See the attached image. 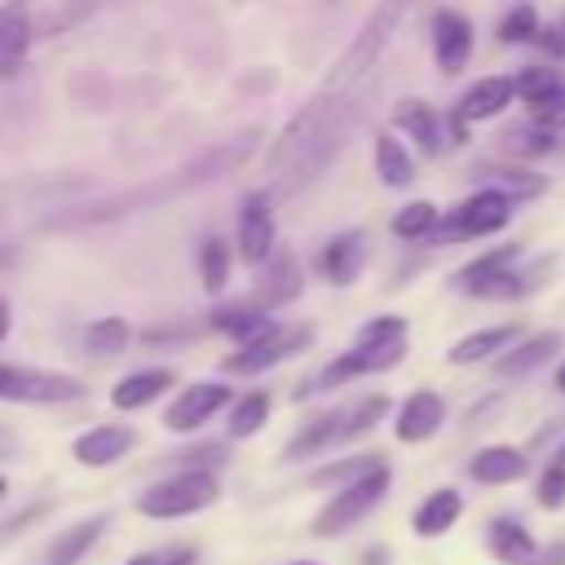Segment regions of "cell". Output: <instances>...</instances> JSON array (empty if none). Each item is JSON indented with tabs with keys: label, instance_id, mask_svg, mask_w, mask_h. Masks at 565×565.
<instances>
[{
	"label": "cell",
	"instance_id": "obj_43",
	"mask_svg": "<svg viewBox=\"0 0 565 565\" xmlns=\"http://www.w3.org/2000/svg\"><path fill=\"white\" fill-rule=\"evenodd\" d=\"M124 565H159V552H137V556H128Z\"/></svg>",
	"mask_w": 565,
	"mask_h": 565
},
{
	"label": "cell",
	"instance_id": "obj_35",
	"mask_svg": "<svg viewBox=\"0 0 565 565\" xmlns=\"http://www.w3.org/2000/svg\"><path fill=\"white\" fill-rule=\"evenodd\" d=\"M503 146H508L512 154H547V150L556 146V132L530 119V124H516V128H508V132H503Z\"/></svg>",
	"mask_w": 565,
	"mask_h": 565
},
{
	"label": "cell",
	"instance_id": "obj_2",
	"mask_svg": "<svg viewBox=\"0 0 565 565\" xmlns=\"http://www.w3.org/2000/svg\"><path fill=\"white\" fill-rule=\"evenodd\" d=\"M221 499V477L212 468H181L172 477H159L150 490H141L137 512L150 521H177L212 508Z\"/></svg>",
	"mask_w": 565,
	"mask_h": 565
},
{
	"label": "cell",
	"instance_id": "obj_32",
	"mask_svg": "<svg viewBox=\"0 0 565 565\" xmlns=\"http://www.w3.org/2000/svg\"><path fill=\"white\" fill-rule=\"evenodd\" d=\"M384 415H388V397H384V393H371V397L353 402V406L344 411V433H340V441H353V437L371 433Z\"/></svg>",
	"mask_w": 565,
	"mask_h": 565
},
{
	"label": "cell",
	"instance_id": "obj_23",
	"mask_svg": "<svg viewBox=\"0 0 565 565\" xmlns=\"http://www.w3.org/2000/svg\"><path fill=\"white\" fill-rule=\"evenodd\" d=\"M318 269L331 278V282H353L358 278V269H362V234L358 230H344V234H335L327 247H322V256H318Z\"/></svg>",
	"mask_w": 565,
	"mask_h": 565
},
{
	"label": "cell",
	"instance_id": "obj_41",
	"mask_svg": "<svg viewBox=\"0 0 565 565\" xmlns=\"http://www.w3.org/2000/svg\"><path fill=\"white\" fill-rule=\"evenodd\" d=\"M534 44H539L543 53H552V57H561V53H565V40H561V31H543V26H539Z\"/></svg>",
	"mask_w": 565,
	"mask_h": 565
},
{
	"label": "cell",
	"instance_id": "obj_6",
	"mask_svg": "<svg viewBox=\"0 0 565 565\" xmlns=\"http://www.w3.org/2000/svg\"><path fill=\"white\" fill-rule=\"evenodd\" d=\"M0 397L53 406V402H75V397H84V384L71 380V375H57V371H31V366H4V362H0Z\"/></svg>",
	"mask_w": 565,
	"mask_h": 565
},
{
	"label": "cell",
	"instance_id": "obj_8",
	"mask_svg": "<svg viewBox=\"0 0 565 565\" xmlns=\"http://www.w3.org/2000/svg\"><path fill=\"white\" fill-rule=\"evenodd\" d=\"M305 340H309V331H305V327H296V331L274 327V331H265L260 340L238 344V353H230V358H225V371H230V375H260V371L278 366L282 358H291L296 349H305Z\"/></svg>",
	"mask_w": 565,
	"mask_h": 565
},
{
	"label": "cell",
	"instance_id": "obj_34",
	"mask_svg": "<svg viewBox=\"0 0 565 565\" xmlns=\"http://www.w3.org/2000/svg\"><path fill=\"white\" fill-rule=\"evenodd\" d=\"M565 84H561V75L552 71V66H525L521 75H516V97L525 102V106H539V102H547L552 93H561Z\"/></svg>",
	"mask_w": 565,
	"mask_h": 565
},
{
	"label": "cell",
	"instance_id": "obj_3",
	"mask_svg": "<svg viewBox=\"0 0 565 565\" xmlns=\"http://www.w3.org/2000/svg\"><path fill=\"white\" fill-rule=\"evenodd\" d=\"M388 486H393V472H388V463H375L371 472H362L358 481H349V486H340L331 499H327V508L313 516V534L318 539H335V534H344V530H353L358 521H366L375 508H380V499L388 494Z\"/></svg>",
	"mask_w": 565,
	"mask_h": 565
},
{
	"label": "cell",
	"instance_id": "obj_1",
	"mask_svg": "<svg viewBox=\"0 0 565 565\" xmlns=\"http://www.w3.org/2000/svg\"><path fill=\"white\" fill-rule=\"evenodd\" d=\"M402 13H406V0H380V4L371 9V18L362 22V31L353 35V44L335 57V66H331L322 93H340V97H349V88L380 62V53H384V44L393 40Z\"/></svg>",
	"mask_w": 565,
	"mask_h": 565
},
{
	"label": "cell",
	"instance_id": "obj_17",
	"mask_svg": "<svg viewBox=\"0 0 565 565\" xmlns=\"http://www.w3.org/2000/svg\"><path fill=\"white\" fill-rule=\"evenodd\" d=\"M172 384H177V375H172L168 366L132 371V375H124V380L110 388V406H115V411H141V406H150L154 397H163Z\"/></svg>",
	"mask_w": 565,
	"mask_h": 565
},
{
	"label": "cell",
	"instance_id": "obj_39",
	"mask_svg": "<svg viewBox=\"0 0 565 565\" xmlns=\"http://www.w3.org/2000/svg\"><path fill=\"white\" fill-rule=\"evenodd\" d=\"M530 119L556 132V128L565 124V88H561V93H552L547 102H539V106H530Z\"/></svg>",
	"mask_w": 565,
	"mask_h": 565
},
{
	"label": "cell",
	"instance_id": "obj_45",
	"mask_svg": "<svg viewBox=\"0 0 565 565\" xmlns=\"http://www.w3.org/2000/svg\"><path fill=\"white\" fill-rule=\"evenodd\" d=\"M556 388L565 393V362H561V371H556Z\"/></svg>",
	"mask_w": 565,
	"mask_h": 565
},
{
	"label": "cell",
	"instance_id": "obj_19",
	"mask_svg": "<svg viewBox=\"0 0 565 565\" xmlns=\"http://www.w3.org/2000/svg\"><path fill=\"white\" fill-rule=\"evenodd\" d=\"M486 547H490V556L503 561V565H530V561L539 556L534 534H530L521 521H512V516H494V521H490Z\"/></svg>",
	"mask_w": 565,
	"mask_h": 565
},
{
	"label": "cell",
	"instance_id": "obj_48",
	"mask_svg": "<svg viewBox=\"0 0 565 565\" xmlns=\"http://www.w3.org/2000/svg\"><path fill=\"white\" fill-rule=\"evenodd\" d=\"M291 565H318V561H291Z\"/></svg>",
	"mask_w": 565,
	"mask_h": 565
},
{
	"label": "cell",
	"instance_id": "obj_24",
	"mask_svg": "<svg viewBox=\"0 0 565 565\" xmlns=\"http://www.w3.org/2000/svg\"><path fill=\"white\" fill-rule=\"evenodd\" d=\"M512 340H516V327H512V322L486 327V331H472V335H463L459 344H450L446 362H450V366H472V362H486L490 353H503Z\"/></svg>",
	"mask_w": 565,
	"mask_h": 565
},
{
	"label": "cell",
	"instance_id": "obj_7",
	"mask_svg": "<svg viewBox=\"0 0 565 565\" xmlns=\"http://www.w3.org/2000/svg\"><path fill=\"white\" fill-rule=\"evenodd\" d=\"M230 384H221V380H199V384H185L181 393H177V402L163 411V428L168 433H194V428H203L216 411H225L230 406Z\"/></svg>",
	"mask_w": 565,
	"mask_h": 565
},
{
	"label": "cell",
	"instance_id": "obj_9",
	"mask_svg": "<svg viewBox=\"0 0 565 565\" xmlns=\"http://www.w3.org/2000/svg\"><path fill=\"white\" fill-rule=\"evenodd\" d=\"M433 57L441 75H459L472 57V22L459 9H437L433 13Z\"/></svg>",
	"mask_w": 565,
	"mask_h": 565
},
{
	"label": "cell",
	"instance_id": "obj_40",
	"mask_svg": "<svg viewBox=\"0 0 565 565\" xmlns=\"http://www.w3.org/2000/svg\"><path fill=\"white\" fill-rule=\"evenodd\" d=\"M499 190H508L512 199H521V194H539L543 181H539L534 172H503V177H499Z\"/></svg>",
	"mask_w": 565,
	"mask_h": 565
},
{
	"label": "cell",
	"instance_id": "obj_10",
	"mask_svg": "<svg viewBox=\"0 0 565 565\" xmlns=\"http://www.w3.org/2000/svg\"><path fill=\"white\" fill-rule=\"evenodd\" d=\"M238 256L247 265H265L274 256V207L265 194H247L238 212Z\"/></svg>",
	"mask_w": 565,
	"mask_h": 565
},
{
	"label": "cell",
	"instance_id": "obj_15",
	"mask_svg": "<svg viewBox=\"0 0 565 565\" xmlns=\"http://www.w3.org/2000/svg\"><path fill=\"white\" fill-rule=\"evenodd\" d=\"M530 472V459L525 450L516 446H481L472 459H468V477L481 481V486H512Z\"/></svg>",
	"mask_w": 565,
	"mask_h": 565
},
{
	"label": "cell",
	"instance_id": "obj_11",
	"mask_svg": "<svg viewBox=\"0 0 565 565\" xmlns=\"http://www.w3.org/2000/svg\"><path fill=\"white\" fill-rule=\"evenodd\" d=\"M441 424H446V402H441V393H433V388H415V393L397 406V424H393V433H397V441L415 446V441H428Z\"/></svg>",
	"mask_w": 565,
	"mask_h": 565
},
{
	"label": "cell",
	"instance_id": "obj_4",
	"mask_svg": "<svg viewBox=\"0 0 565 565\" xmlns=\"http://www.w3.org/2000/svg\"><path fill=\"white\" fill-rule=\"evenodd\" d=\"M512 203H516V199H512L508 190L486 185V190L468 194L455 212H446V216H441V225H437L433 234H437V238H486V234H494V230H503V225H508Z\"/></svg>",
	"mask_w": 565,
	"mask_h": 565
},
{
	"label": "cell",
	"instance_id": "obj_30",
	"mask_svg": "<svg viewBox=\"0 0 565 565\" xmlns=\"http://www.w3.org/2000/svg\"><path fill=\"white\" fill-rule=\"evenodd\" d=\"M128 335H132V331H128L124 318H97V322L84 331V349L97 353V358H115V353H124Z\"/></svg>",
	"mask_w": 565,
	"mask_h": 565
},
{
	"label": "cell",
	"instance_id": "obj_22",
	"mask_svg": "<svg viewBox=\"0 0 565 565\" xmlns=\"http://www.w3.org/2000/svg\"><path fill=\"white\" fill-rule=\"evenodd\" d=\"M344 411H349V406H335V411H327V415L309 419V424L287 441L282 459H309V455H318V450L335 446V441H340V433H344Z\"/></svg>",
	"mask_w": 565,
	"mask_h": 565
},
{
	"label": "cell",
	"instance_id": "obj_14",
	"mask_svg": "<svg viewBox=\"0 0 565 565\" xmlns=\"http://www.w3.org/2000/svg\"><path fill=\"white\" fill-rule=\"evenodd\" d=\"M393 128H397V132H406L424 159H437V154H441V146H446V132H441L437 110H433L428 102H419V97L397 102V110H393Z\"/></svg>",
	"mask_w": 565,
	"mask_h": 565
},
{
	"label": "cell",
	"instance_id": "obj_20",
	"mask_svg": "<svg viewBox=\"0 0 565 565\" xmlns=\"http://www.w3.org/2000/svg\"><path fill=\"white\" fill-rule=\"evenodd\" d=\"M459 512H463V494L450 490V486H441V490H433V494L411 512V530H415L419 539H437V534H446V530L459 521Z\"/></svg>",
	"mask_w": 565,
	"mask_h": 565
},
{
	"label": "cell",
	"instance_id": "obj_29",
	"mask_svg": "<svg viewBox=\"0 0 565 565\" xmlns=\"http://www.w3.org/2000/svg\"><path fill=\"white\" fill-rule=\"evenodd\" d=\"M265 419H269V393L252 388L230 406V437H252L265 428Z\"/></svg>",
	"mask_w": 565,
	"mask_h": 565
},
{
	"label": "cell",
	"instance_id": "obj_27",
	"mask_svg": "<svg viewBox=\"0 0 565 565\" xmlns=\"http://www.w3.org/2000/svg\"><path fill=\"white\" fill-rule=\"evenodd\" d=\"M26 44H31V18H26V9L13 0V4L0 9V66L22 62Z\"/></svg>",
	"mask_w": 565,
	"mask_h": 565
},
{
	"label": "cell",
	"instance_id": "obj_42",
	"mask_svg": "<svg viewBox=\"0 0 565 565\" xmlns=\"http://www.w3.org/2000/svg\"><path fill=\"white\" fill-rule=\"evenodd\" d=\"M194 561H199L194 547H168V552H159V565H194Z\"/></svg>",
	"mask_w": 565,
	"mask_h": 565
},
{
	"label": "cell",
	"instance_id": "obj_5",
	"mask_svg": "<svg viewBox=\"0 0 565 565\" xmlns=\"http://www.w3.org/2000/svg\"><path fill=\"white\" fill-rule=\"evenodd\" d=\"M402 353H406V340H384V344L353 340V349H349V353L331 358V362L318 371L313 388H318V393H327V388H340V384H349V380H358V375L388 371V366H397V362H402Z\"/></svg>",
	"mask_w": 565,
	"mask_h": 565
},
{
	"label": "cell",
	"instance_id": "obj_37",
	"mask_svg": "<svg viewBox=\"0 0 565 565\" xmlns=\"http://www.w3.org/2000/svg\"><path fill=\"white\" fill-rule=\"evenodd\" d=\"M539 35V13L534 4H516L512 13H503L499 22V44H530Z\"/></svg>",
	"mask_w": 565,
	"mask_h": 565
},
{
	"label": "cell",
	"instance_id": "obj_28",
	"mask_svg": "<svg viewBox=\"0 0 565 565\" xmlns=\"http://www.w3.org/2000/svg\"><path fill=\"white\" fill-rule=\"evenodd\" d=\"M521 252H516V243H508V247H494V252H481L477 260H468L459 274H455V282H459V291H472V287H481V282H490L494 274H503V269H512V260H516Z\"/></svg>",
	"mask_w": 565,
	"mask_h": 565
},
{
	"label": "cell",
	"instance_id": "obj_49",
	"mask_svg": "<svg viewBox=\"0 0 565 565\" xmlns=\"http://www.w3.org/2000/svg\"><path fill=\"white\" fill-rule=\"evenodd\" d=\"M530 565H539V561H530Z\"/></svg>",
	"mask_w": 565,
	"mask_h": 565
},
{
	"label": "cell",
	"instance_id": "obj_36",
	"mask_svg": "<svg viewBox=\"0 0 565 565\" xmlns=\"http://www.w3.org/2000/svg\"><path fill=\"white\" fill-rule=\"evenodd\" d=\"M375 463H384V459H380V455H353V459H340V463L318 468V472L309 477V486H349V481H358L362 472H371Z\"/></svg>",
	"mask_w": 565,
	"mask_h": 565
},
{
	"label": "cell",
	"instance_id": "obj_31",
	"mask_svg": "<svg viewBox=\"0 0 565 565\" xmlns=\"http://www.w3.org/2000/svg\"><path fill=\"white\" fill-rule=\"evenodd\" d=\"M441 225V212L428 203V199H415V203H406L397 216H393V234L397 238H424V234H433Z\"/></svg>",
	"mask_w": 565,
	"mask_h": 565
},
{
	"label": "cell",
	"instance_id": "obj_21",
	"mask_svg": "<svg viewBox=\"0 0 565 565\" xmlns=\"http://www.w3.org/2000/svg\"><path fill=\"white\" fill-rule=\"evenodd\" d=\"M212 327L225 331V335H234L238 344H252V340H260L265 331H274L269 309H260L256 300H238V305L216 309V313H212Z\"/></svg>",
	"mask_w": 565,
	"mask_h": 565
},
{
	"label": "cell",
	"instance_id": "obj_16",
	"mask_svg": "<svg viewBox=\"0 0 565 565\" xmlns=\"http://www.w3.org/2000/svg\"><path fill=\"white\" fill-rule=\"evenodd\" d=\"M106 525H110V512H93V516L75 521L71 530H62V534L49 543L44 565H79V561L97 547V539L106 534Z\"/></svg>",
	"mask_w": 565,
	"mask_h": 565
},
{
	"label": "cell",
	"instance_id": "obj_12",
	"mask_svg": "<svg viewBox=\"0 0 565 565\" xmlns=\"http://www.w3.org/2000/svg\"><path fill=\"white\" fill-rule=\"evenodd\" d=\"M512 97H516V79H512V75H486V79H477V84L459 97V106H455V124H481V119H494V115H503V110L512 106Z\"/></svg>",
	"mask_w": 565,
	"mask_h": 565
},
{
	"label": "cell",
	"instance_id": "obj_18",
	"mask_svg": "<svg viewBox=\"0 0 565 565\" xmlns=\"http://www.w3.org/2000/svg\"><path fill=\"white\" fill-rule=\"evenodd\" d=\"M296 296H300V265H296V256H291V252L269 256V260H265V274H260V282H256V291H252V300H256L260 309H278V305H287V300H296Z\"/></svg>",
	"mask_w": 565,
	"mask_h": 565
},
{
	"label": "cell",
	"instance_id": "obj_47",
	"mask_svg": "<svg viewBox=\"0 0 565 565\" xmlns=\"http://www.w3.org/2000/svg\"><path fill=\"white\" fill-rule=\"evenodd\" d=\"M556 459H561V463H565V441H561V450H556Z\"/></svg>",
	"mask_w": 565,
	"mask_h": 565
},
{
	"label": "cell",
	"instance_id": "obj_26",
	"mask_svg": "<svg viewBox=\"0 0 565 565\" xmlns=\"http://www.w3.org/2000/svg\"><path fill=\"white\" fill-rule=\"evenodd\" d=\"M375 172H380V181L393 185V190H402V185L415 181V159H411V150L397 141V132H388V128L375 137Z\"/></svg>",
	"mask_w": 565,
	"mask_h": 565
},
{
	"label": "cell",
	"instance_id": "obj_38",
	"mask_svg": "<svg viewBox=\"0 0 565 565\" xmlns=\"http://www.w3.org/2000/svg\"><path fill=\"white\" fill-rule=\"evenodd\" d=\"M534 499L547 508V512H556V508H565V463L556 459V463H547L543 472H539V486H534Z\"/></svg>",
	"mask_w": 565,
	"mask_h": 565
},
{
	"label": "cell",
	"instance_id": "obj_33",
	"mask_svg": "<svg viewBox=\"0 0 565 565\" xmlns=\"http://www.w3.org/2000/svg\"><path fill=\"white\" fill-rule=\"evenodd\" d=\"M199 282L207 291H225V282H230V247L221 238H207L199 247Z\"/></svg>",
	"mask_w": 565,
	"mask_h": 565
},
{
	"label": "cell",
	"instance_id": "obj_25",
	"mask_svg": "<svg viewBox=\"0 0 565 565\" xmlns=\"http://www.w3.org/2000/svg\"><path fill=\"white\" fill-rule=\"evenodd\" d=\"M556 349H561V335H556V331L530 335V340H521V344L503 349V358L494 362V371H499V375H508V380H516V375H525V371L543 366V362H547V358H552Z\"/></svg>",
	"mask_w": 565,
	"mask_h": 565
},
{
	"label": "cell",
	"instance_id": "obj_44",
	"mask_svg": "<svg viewBox=\"0 0 565 565\" xmlns=\"http://www.w3.org/2000/svg\"><path fill=\"white\" fill-rule=\"evenodd\" d=\"M9 322H13V318H9V300H0V340L9 335Z\"/></svg>",
	"mask_w": 565,
	"mask_h": 565
},
{
	"label": "cell",
	"instance_id": "obj_13",
	"mask_svg": "<svg viewBox=\"0 0 565 565\" xmlns=\"http://www.w3.org/2000/svg\"><path fill=\"white\" fill-rule=\"evenodd\" d=\"M132 446H137V433H132V428H124V424H97V428H88V433L75 437L71 455H75L84 468H110V463H119Z\"/></svg>",
	"mask_w": 565,
	"mask_h": 565
},
{
	"label": "cell",
	"instance_id": "obj_46",
	"mask_svg": "<svg viewBox=\"0 0 565 565\" xmlns=\"http://www.w3.org/2000/svg\"><path fill=\"white\" fill-rule=\"evenodd\" d=\"M4 494H9V481H4V477H0V499H4Z\"/></svg>",
	"mask_w": 565,
	"mask_h": 565
}]
</instances>
